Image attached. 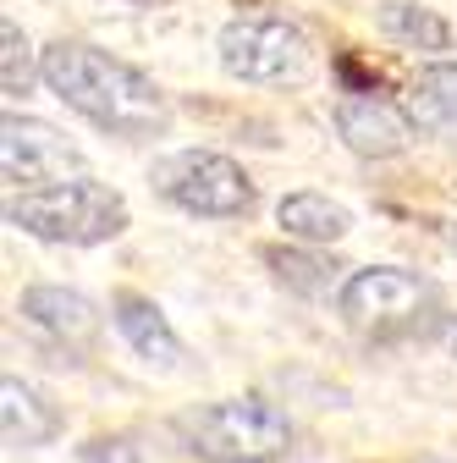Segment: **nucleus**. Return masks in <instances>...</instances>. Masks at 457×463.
<instances>
[{
	"label": "nucleus",
	"instance_id": "10",
	"mask_svg": "<svg viewBox=\"0 0 457 463\" xmlns=\"http://www.w3.org/2000/svg\"><path fill=\"white\" fill-rule=\"evenodd\" d=\"M0 436H6V447L28 452V447H44L61 436V409L23 375H6L0 381Z\"/></svg>",
	"mask_w": 457,
	"mask_h": 463
},
{
	"label": "nucleus",
	"instance_id": "11",
	"mask_svg": "<svg viewBox=\"0 0 457 463\" xmlns=\"http://www.w3.org/2000/svg\"><path fill=\"white\" fill-rule=\"evenodd\" d=\"M17 315H23L28 326H39L44 336H55V342H89V336L99 331V309H94L83 293H72V287H50V281L23 287Z\"/></svg>",
	"mask_w": 457,
	"mask_h": 463
},
{
	"label": "nucleus",
	"instance_id": "4",
	"mask_svg": "<svg viewBox=\"0 0 457 463\" xmlns=\"http://www.w3.org/2000/svg\"><path fill=\"white\" fill-rule=\"evenodd\" d=\"M149 183H154V194L165 204H177L188 215H204V221L248 215L254 199H259L254 177L232 155H220V149H177V155H165Z\"/></svg>",
	"mask_w": 457,
	"mask_h": 463
},
{
	"label": "nucleus",
	"instance_id": "14",
	"mask_svg": "<svg viewBox=\"0 0 457 463\" xmlns=\"http://www.w3.org/2000/svg\"><path fill=\"white\" fill-rule=\"evenodd\" d=\"M265 265L275 270V281L281 287H293V293H303V298H331V293H341V270L348 265H336L331 254H320V249H265Z\"/></svg>",
	"mask_w": 457,
	"mask_h": 463
},
{
	"label": "nucleus",
	"instance_id": "12",
	"mask_svg": "<svg viewBox=\"0 0 457 463\" xmlns=\"http://www.w3.org/2000/svg\"><path fill=\"white\" fill-rule=\"evenodd\" d=\"M275 226L287 232V238H298L303 249H325V243H336V238L353 232V210L336 204L331 194L303 188V194H287L275 204Z\"/></svg>",
	"mask_w": 457,
	"mask_h": 463
},
{
	"label": "nucleus",
	"instance_id": "20",
	"mask_svg": "<svg viewBox=\"0 0 457 463\" xmlns=\"http://www.w3.org/2000/svg\"><path fill=\"white\" fill-rule=\"evenodd\" d=\"M414 463H446V458H414Z\"/></svg>",
	"mask_w": 457,
	"mask_h": 463
},
{
	"label": "nucleus",
	"instance_id": "15",
	"mask_svg": "<svg viewBox=\"0 0 457 463\" xmlns=\"http://www.w3.org/2000/svg\"><path fill=\"white\" fill-rule=\"evenodd\" d=\"M375 17H380V33H386V39L408 44V50H430V55L452 50V28H446V17L430 12V6H419V0H386Z\"/></svg>",
	"mask_w": 457,
	"mask_h": 463
},
{
	"label": "nucleus",
	"instance_id": "16",
	"mask_svg": "<svg viewBox=\"0 0 457 463\" xmlns=\"http://www.w3.org/2000/svg\"><path fill=\"white\" fill-rule=\"evenodd\" d=\"M33 78H44V50H33L28 33L6 17V23H0V89H6V94H28Z\"/></svg>",
	"mask_w": 457,
	"mask_h": 463
},
{
	"label": "nucleus",
	"instance_id": "2",
	"mask_svg": "<svg viewBox=\"0 0 457 463\" xmlns=\"http://www.w3.org/2000/svg\"><path fill=\"white\" fill-rule=\"evenodd\" d=\"M182 452L199 463H281L293 452V420L281 402L243 392V397H220L199 402V409L171 420Z\"/></svg>",
	"mask_w": 457,
	"mask_h": 463
},
{
	"label": "nucleus",
	"instance_id": "13",
	"mask_svg": "<svg viewBox=\"0 0 457 463\" xmlns=\"http://www.w3.org/2000/svg\"><path fill=\"white\" fill-rule=\"evenodd\" d=\"M408 116H414L419 133H430L441 144H457V61L419 67V78L408 89Z\"/></svg>",
	"mask_w": 457,
	"mask_h": 463
},
{
	"label": "nucleus",
	"instance_id": "8",
	"mask_svg": "<svg viewBox=\"0 0 457 463\" xmlns=\"http://www.w3.org/2000/svg\"><path fill=\"white\" fill-rule=\"evenodd\" d=\"M331 122H336L341 144H348L353 155H364V160H391V155H403L408 138H414V116L403 105L380 99V94H348L331 110Z\"/></svg>",
	"mask_w": 457,
	"mask_h": 463
},
{
	"label": "nucleus",
	"instance_id": "19",
	"mask_svg": "<svg viewBox=\"0 0 457 463\" xmlns=\"http://www.w3.org/2000/svg\"><path fill=\"white\" fill-rule=\"evenodd\" d=\"M446 243H452V254H457V221H452V226H446Z\"/></svg>",
	"mask_w": 457,
	"mask_h": 463
},
{
	"label": "nucleus",
	"instance_id": "18",
	"mask_svg": "<svg viewBox=\"0 0 457 463\" xmlns=\"http://www.w3.org/2000/svg\"><path fill=\"white\" fill-rule=\"evenodd\" d=\"M441 347H446V354H452V359H457V315H452V320H446V326H441Z\"/></svg>",
	"mask_w": 457,
	"mask_h": 463
},
{
	"label": "nucleus",
	"instance_id": "5",
	"mask_svg": "<svg viewBox=\"0 0 457 463\" xmlns=\"http://www.w3.org/2000/svg\"><path fill=\"white\" fill-rule=\"evenodd\" d=\"M336 315L353 331L380 336V342L408 336L435 315V287L403 265H369V270H353L348 287L336 293Z\"/></svg>",
	"mask_w": 457,
	"mask_h": 463
},
{
	"label": "nucleus",
	"instance_id": "9",
	"mask_svg": "<svg viewBox=\"0 0 457 463\" xmlns=\"http://www.w3.org/2000/svg\"><path fill=\"white\" fill-rule=\"evenodd\" d=\"M110 320H117L122 342L133 347L144 364H154V370H177V359H182V336L171 331V320L160 315L154 298H144V293H117V298H110Z\"/></svg>",
	"mask_w": 457,
	"mask_h": 463
},
{
	"label": "nucleus",
	"instance_id": "3",
	"mask_svg": "<svg viewBox=\"0 0 457 463\" xmlns=\"http://www.w3.org/2000/svg\"><path fill=\"white\" fill-rule=\"evenodd\" d=\"M6 221L39 243H67V249H94L127 232V199L94 183V177H72V183H50V188H28L6 199Z\"/></svg>",
	"mask_w": 457,
	"mask_h": 463
},
{
	"label": "nucleus",
	"instance_id": "6",
	"mask_svg": "<svg viewBox=\"0 0 457 463\" xmlns=\"http://www.w3.org/2000/svg\"><path fill=\"white\" fill-rule=\"evenodd\" d=\"M215 50H220V67L232 72L238 83H287V78H298L303 61H309L303 28L287 23V17H270V12H259V17H232V23L220 28Z\"/></svg>",
	"mask_w": 457,
	"mask_h": 463
},
{
	"label": "nucleus",
	"instance_id": "7",
	"mask_svg": "<svg viewBox=\"0 0 457 463\" xmlns=\"http://www.w3.org/2000/svg\"><path fill=\"white\" fill-rule=\"evenodd\" d=\"M78 165H83V155H78V144H67L61 128L39 122V116H17V110L0 122V171H6V183L17 194L72 183L67 171H78Z\"/></svg>",
	"mask_w": 457,
	"mask_h": 463
},
{
	"label": "nucleus",
	"instance_id": "1",
	"mask_svg": "<svg viewBox=\"0 0 457 463\" xmlns=\"http://www.w3.org/2000/svg\"><path fill=\"white\" fill-rule=\"evenodd\" d=\"M44 89L61 105H72L83 122L117 138H160L171 128V105L160 83L83 39H55L44 50Z\"/></svg>",
	"mask_w": 457,
	"mask_h": 463
},
{
	"label": "nucleus",
	"instance_id": "17",
	"mask_svg": "<svg viewBox=\"0 0 457 463\" xmlns=\"http://www.w3.org/2000/svg\"><path fill=\"white\" fill-rule=\"evenodd\" d=\"M78 458L83 463H144V447L133 436H89L78 447Z\"/></svg>",
	"mask_w": 457,
	"mask_h": 463
}]
</instances>
